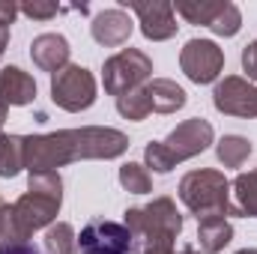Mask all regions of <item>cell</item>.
Listing matches in <instances>:
<instances>
[{"instance_id":"cell-15","label":"cell","mask_w":257,"mask_h":254,"mask_svg":"<svg viewBox=\"0 0 257 254\" xmlns=\"http://www.w3.org/2000/svg\"><path fill=\"white\" fill-rule=\"evenodd\" d=\"M233 239V224L224 215H209L197 221V245L203 254H218L224 251Z\"/></svg>"},{"instance_id":"cell-21","label":"cell","mask_w":257,"mask_h":254,"mask_svg":"<svg viewBox=\"0 0 257 254\" xmlns=\"http://www.w3.org/2000/svg\"><path fill=\"white\" fill-rule=\"evenodd\" d=\"M45 254H78V233L69 221H54L45 230Z\"/></svg>"},{"instance_id":"cell-5","label":"cell","mask_w":257,"mask_h":254,"mask_svg":"<svg viewBox=\"0 0 257 254\" xmlns=\"http://www.w3.org/2000/svg\"><path fill=\"white\" fill-rule=\"evenodd\" d=\"M153 78V60L141 48H123L114 57L102 63V84L108 96H126L132 90L150 84Z\"/></svg>"},{"instance_id":"cell-22","label":"cell","mask_w":257,"mask_h":254,"mask_svg":"<svg viewBox=\"0 0 257 254\" xmlns=\"http://www.w3.org/2000/svg\"><path fill=\"white\" fill-rule=\"evenodd\" d=\"M117 111H120V117H126V120H132V123L147 120L150 111H153V102H150L147 84L138 87V90H132V93H126V96H120V99H117Z\"/></svg>"},{"instance_id":"cell-25","label":"cell","mask_w":257,"mask_h":254,"mask_svg":"<svg viewBox=\"0 0 257 254\" xmlns=\"http://www.w3.org/2000/svg\"><path fill=\"white\" fill-rule=\"evenodd\" d=\"M144 168H153L156 174H168V171H174V165H171V159H168L162 141H150V144L144 147Z\"/></svg>"},{"instance_id":"cell-10","label":"cell","mask_w":257,"mask_h":254,"mask_svg":"<svg viewBox=\"0 0 257 254\" xmlns=\"http://www.w3.org/2000/svg\"><path fill=\"white\" fill-rule=\"evenodd\" d=\"M212 105H215L218 114L254 120L257 117V84H251L242 75H227V78H221L215 84Z\"/></svg>"},{"instance_id":"cell-20","label":"cell","mask_w":257,"mask_h":254,"mask_svg":"<svg viewBox=\"0 0 257 254\" xmlns=\"http://www.w3.org/2000/svg\"><path fill=\"white\" fill-rule=\"evenodd\" d=\"M227 0H180L174 6V12H180L189 24H203L212 27V21L218 18V12L224 9Z\"/></svg>"},{"instance_id":"cell-7","label":"cell","mask_w":257,"mask_h":254,"mask_svg":"<svg viewBox=\"0 0 257 254\" xmlns=\"http://www.w3.org/2000/svg\"><path fill=\"white\" fill-rule=\"evenodd\" d=\"M78 254H135V239L123 221L93 218L81 227Z\"/></svg>"},{"instance_id":"cell-9","label":"cell","mask_w":257,"mask_h":254,"mask_svg":"<svg viewBox=\"0 0 257 254\" xmlns=\"http://www.w3.org/2000/svg\"><path fill=\"white\" fill-rule=\"evenodd\" d=\"M180 69L194 84H212L224 72V51L212 39H189L180 51Z\"/></svg>"},{"instance_id":"cell-29","label":"cell","mask_w":257,"mask_h":254,"mask_svg":"<svg viewBox=\"0 0 257 254\" xmlns=\"http://www.w3.org/2000/svg\"><path fill=\"white\" fill-rule=\"evenodd\" d=\"M242 72L248 75V81H251V84L257 81V39H254V42H248V45L242 48Z\"/></svg>"},{"instance_id":"cell-17","label":"cell","mask_w":257,"mask_h":254,"mask_svg":"<svg viewBox=\"0 0 257 254\" xmlns=\"http://www.w3.org/2000/svg\"><path fill=\"white\" fill-rule=\"evenodd\" d=\"M230 194H233V215L257 218V168L248 174H239L230 183Z\"/></svg>"},{"instance_id":"cell-30","label":"cell","mask_w":257,"mask_h":254,"mask_svg":"<svg viewBox=\"0 0 257 254\" xmlns=\"http://www.w3.org/2000/svg\"><path fill=\"white\" fill-rule=\"evenodd\" d=\"M0 254H39V248H36V245H30V242H15V245L3 248Z\"/></svg>"},{"instance_id":"cell-8","label":"cell","mask_w":257,"mask_h":254,"mask_svg":"<svg viewBox=\"0 0 257 254\" xmlns=\"http://www.w3.org/2000/svg\"><path fill=\"white\" fill-rule=\"evenodd\" d=\"M212 141H215V129H212V123L203 120V117H192V120H183L180 126L174 129V132L162 141V147H165L171 165L177 168L180 162L194 159V156H200L203 150H209Z\"/></svg>"},{"instance_id":"cell-26","label":"cell","mask_w":257,"mask_h":254,"mask_svg":"<svg viewBox=\"0 0 257 254\" xmlns=\"http://www.w3.org/2000/svg\"><path fill=\"white\" fill-rule=\"evenodd\" d=\"M18 242V233H15V218H12V206L3 200L0 194V251L15 245Z\"/></svg>"},{"instance_id":"cell-2","label":"cell","mask_w":257,"mask_h":254,"mask_svg":"<svg viewBox=\"0 0 257 254\" xmlns=\"http://www.w3.org/2000/svg\"><path fill=\"white\" fill-rule=\"evenodd\" d=\"M135 254H192V245L177 251V236L183 233V215L171 197H153L147 206H132L123 212Z\"/></svg>"},{"instance_id":"cell-23","label":"cell","mask_w":257,"mask_h":254,"mask_svg":"<svg viewBox=\"0 0 257 254\" xmlns=\"http://www.w3.org/2000/svg\"><path fill=\"white\" fill-rule=\"evenodd\" d=\"M120 186L126 191H132V194H147V191H153V177H150V171L144 165L126 162L120 168Z\"/></svg>"},{"instance_id":"cell-33","label":"cell","mask_w":257,"mask_h":254,"mask_svg":"<svg viewBox=\"0 0 257 254\" xmlns=\"http://www.w3.org/2000/svg\"><path fill=\"white\" fill-rule=\"evenodd\" d=\"M192 254H197V251H192ZM200 254H203V251H200Z\"/></svg>"},{"instance_id":"cell-13","label":"cell","mask_w":257,"mask_h":254,"mask_svg":"<svg viewBox=\"0 0 257 254\" xmlns=\"http://www.w3.org/2000/svg\"><path fill=\"white\" fill-rule=\"evenodd\" d=\"M69 54H72L69 39L60 36V33H39L30 42V60H33V66L42 69V72H51V75L69 66Z\"/></svg>"},{"instance_id":"cell-18","label":"cell","mask_w":257,"mask_h":254,"mask_svg":"<svg viewBox=\"0 0 257 254\" xmlns=\"http://www.w3.org/2000/svg\"><path fill=\"white\" fill-rule=\"evenodd\" d=\"M24 171V135H3L0 138V177L12 180Z\"/></svg>"},{"instance_id":"cell-34","label":"cell","mask_w":257,"mask_h":254,"mask_svg":"<svg viewBox=\"0 0 257 254\" xmlns=\"http://www.w3.org/2000/svg\"><path fill=\"white\" fill-rule=\"evenodd\" d=\"M0 138H3V132H0Z\"/></svg>"},{"instance_id":"cell-3","label":"cell","mask_w":257,"mask_h":254,"mask_svg":"<svg viewBox=\"0 0 257 254\" xmlns=\"http://www.w3.org/2000/svg\"><path fill=\"white\" fill-rule=\"evenodd\" d=\"M60 203H63V180L57 171L30 174L27 191L12 203L18 242H27L36 230H48L60 215Z\"/></svg>"},{"instance_id":"cell-31","label":"cell","mask_w":257,"mask_h":254,"mask_svg":"<svg viewBox=\"0 0 257 254\" xmlns=\"http://www.w3.org/2000/svg\"><path fill=\"white\" fill-rule=\"evenodd\" d=\"M6 111H9V108H6V105H0V129H3V123H6Z\"/></svg>"},{"instance_id":"cell-28","label":"cell","mask_w":257,"mask_h":254,"mask_svg":"<svg viewBox=\"0 0 257 254\" xmlns=\"http://www.w3.org/2000/svg\"><path fill=\"white\" fill-rule=\"evenodd\" d=\"M15 12H18V6L0 3V57H3V51H6V45H9V24L15 21Z\"/></svg>"},{"instance_id":"cell-1","label":"cell","mask_w":257,"mask_h":254,"mask_svg":"<svg viewBox=\"0 0 257 254\" xmlns=\"http://www.w3.org/2000/svg\"><path fill=\"white\" fill-rule=\"evenodd\" d=\"M128 150V135L111 126L60 129L48 135H24V171H57L84 159H120Z\"/></svg>"},{"instance_id":"cell-4","label":"cell","mask_w":257,"mask_h":254,"mask_svg":"<svg viewBox=\"0 0 257 254\" xmlns=\"http://www.w3.org/2000/svg\"><path fill=\"white\" fill-rule=\"evenodd\" d=\"M180 200L186 203V209L200 218L209 215H233V203H230V183L221 171L212 168H200L189 171L180 180Z\"/></svg>"},{"instance_id":"cell-27","label":"cell","mask_w":257,"mask_h":254,"mask_svg":"<svg viewBox=\"0 0 257 254\" xmlns=\"http://www.w3.org/2000/svg\"><path fill=\"white\" fill-rule=\"evenodd\" d=\"M18 12H24L27 18H36V21H48L60 12V6L57 3H24V6H18Z\"/></svg>"},{"instance_id":"cell-12","label":"cell","mask_w":257,"mask_h":254,"mask_svg":"<svg viewBox=\"0 0 257 254\" xmlns=\"http://www.w3.org/2000/svg\"><path fill=\"white\" fill-rule=\"evenodd\" d=\"M90 33L99 45L105 48H120L126 45L132 36V18L126 9H102L99 15H93L90 21Z\"/></svg>"},{"instance_id":"cell-16","label":"cell","mask_w":257,"mask_h":254,"mask_svg":"<svg viewBox=\"0 0 257 254\" xmlns=\"http://www.w3.org/2000/svg\"><path fill=\"white\" fill-rule=\"evenodd\" d=\"M147 93H150V102H153L156 114H177L189 102L186 90L177 81H171V78H153L147 84Z\"/></svg>"},{"instance_id":"cell-32","label":"cell","mask_w":257,"mask_h":254,"mask_svg":"<svg viewBox=\"0 0 257 254\" xmlns=\"http://www.w3.org/2000/svg\"><path fill=\"white\" fill-rule=\"evenodd\" d=\"M236 254H257V248H242V251H236Z\"/></svg>"},{"instance_id":"cell-19","label":"cell","mask_w":257,"mask_h":254,"mask_svg":"<svg viewBox=\"0 0 257 254\" xmlns=\"http://www.w3.org/2000/svg\"><path fill=\"white\" fill-rule=\"evenodd\" d=\"M254 153L251 141L242 138V135H224L218 144H215V156L224 168H242L248 162V156Z\"/></svg>"},{"instance_id":"cell-24","label":"cell","mask_w":257,"mask_h":254,"mask_svg":"<svg viewBox=\"0 0 257 254\" xmlns=\"http://www.w3.org/2000/svg\"><path fill=\"white\" fill-rule=\"evenodd\" d=\"M239 27H242V12H239V6H236V3H230V0H227V3H224V9L218 12V18L212 21V27H209V30H212L215 36H227V39H230V36H236V33H239Z\"/></svg>"},{"instance_id":"cell-14","label":"cell","mask_w":257,"mask_h":254,"mask_svg":"<svg viewBox=\"0 0 257 254\" xmlns=\"http://www.w3.org/2000/svg\"><path fill=\"white\" fill-rule=\"evenodd\" d=\"M36 102V81L30 72L18 66H3L0 69V105L6 108H21Z\"/></svg>"},{"instance_id":"cell-6","label":"cell","mask_w":257,"mask_h":254,"mask_svg":"<svg viewBox=\"0 0 257 254\" xmlns=\"http://www.w3.org/2000/svg\"><path fill=\"white\" fill-rule=\"evenodd\" d=\"M96 93H99V87H96V78L87 66L69 63L66 69L51 75V102L60 111L81 114V111L93 108Z\"/></svg>"},{"instance_id":"cell-11","label":"cell","mask_w":257,"mask_h":254,"mask_svg":"<svg viewBox=\"0 0 257 254\" xmlns=\"http://www.w3.org/2000/svg\"><path fill=\"white\" fill-rule=\"evenodd\" d=\"M123 6H128L135 15H138V24H141V33L150 39V42H165L171 36H177V12H174V3L168 0H120Z\"/></svg>"}]
</instances>
